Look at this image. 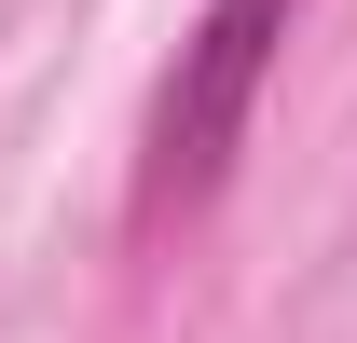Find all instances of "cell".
Wrapping results in <instances>:
<instances>
[{
	"instance_id": "1",
	"label": "cell",
	"mask_w": 357,
	"mask_h": 343,
	"mask_svg": "<svg viewBox=\"0 0 357 343\" xmlns=\"http://www.w3.org/2000/svg\"><path fill=\"white\" fill-rule=\"evenodd\" d=\"M289 14L303 0H206L192 14V42H178L165 96H151V151H137V220H178L206 206L248 151V110H261L275 55H289Z\"/></svg>"
}]
</instances>
